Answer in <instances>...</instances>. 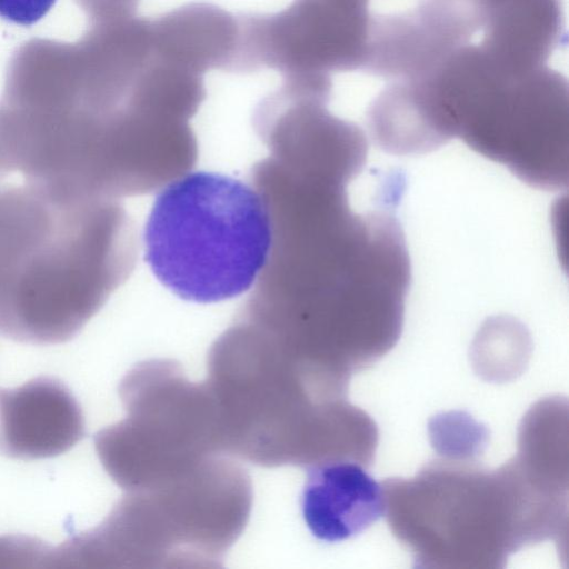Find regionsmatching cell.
<instances>
[{"label":"cell","instance_id":"13","mask_svg":"<svg viewBox=\"0 0 569 569\" xmlns=\"http://www.w3.org/2000/svg\"><path fill=\"white\" fill-rule=\"evenodd\" d=\"M140 0H74L89 24L122 20L136 16Z\"/></svg>","mask_w":569,"mask_h":569},{"label":"cell","instance_id":"4","mask_svg":"<svg viewBox=\"0 0 569 569\" xmlns=\"http://www.w3.org/2000/svg\"><path fill=\"white\" fill-rule=\"evenodd\" d=\"M206 385L223 449L264 467L348 459L363 447L370 417L312 385L290 360L231 325L213 342Z\"/></svg>","mask_w":569,"mask_h":569},{"label":"cell","instance_id":"10","mask_svg":"<svg viewBox=\"0 0 569 569\" xmlns=\"http://www.w3.org/2000/svg\"><path fill=\"white\" fill-rule=\"evenodd\" d=\"M86 435L82 409L57 378L0 388V455L21 460L67 452Z\"/></svg>","mask_w":569,"mask_h":569},{"label":"cell","instance_id":"14","mask_svg":"<svg viewBox=\"0 0 569 569\" xmlns=\"http://www.w3.org/2000/svg\"><path fill=\"white\" fill-rule=\"evenodd\" d=\"M57 0H0V18L23 27H30L52 9Z\"/></svg>","mask_w":569,"mask_h":569},{"label":"cell","instance_id":"3","mask_svg":"<svg viewBox=\"0 0 569 569\" xmlns=\"http://www.w3.org/2000/svg\"><path fill=\"white\" fill-rule=\"evenodd\" d=\"M381 485L387 522L417 567L502 568L522 547L567 532L568 493L518 457L495 470L437 459Z\"/></svg>","mask_w":569,"mask_h":569},{"label":"cell","instance_id":"5","mask_svg":"<svg viewBox=\"0 0 569 569\" xmlns=\"http://www.w3.org/2000/svg\"><path fill=\"white\" fill-rule=\"evenodd\" d=\"M569 102L566 78L547 66L510 74L473 56L446 68L430 86L427 107L442 147L460 139L546 191L569 181Z\"/></svg>","mask_w":569,"mask_h":569},{"label":"cell","instance_id":"11","mask_svg":"<svg viewBox=\"0 0 569 569\" xmlns=\"http://www.w3.org/2000/svg\"><path fill=\"white\" fill-rule=\"evenodd\" d=\"M300 506L305 522L319 540L355 537L385 515L382 485L360 463L333 461L306 469Z\"/></svg>","mask_w":569,"mask_h":569},{"label":"cell","instance_id":"9","mask_svg":"<svg viewBox=\"0 0 569 569\" xmlns=\"http://www.w3.org/2000/svg\"><path fill=\"white\" fill-rule=\"evenodd\" d=\"M236 73L262 68L283 79H331L363 70L370 0H293L269 14H240Z\"/></svg>","mask_w":569,"mask_h":569},{"label":"cell","instance_id":"8","mask_svg":"<svg viewBox=\"0 0 569 569\" xmlns=\"http://www.w3.org/2000/svg\"><path fill=\"white\" fill-rule=\"evenodd\" d=\"M119 396L124 419L93 440L104 470L124 491L161 485L226 455L208 387L188 380L174 361L137 363Z\"/></svg>","mask_w":569,"mask_h":569},{"label":"cell","instance_id":"7","mask_svg":"<svg viewBox=\"0 0 569 569\" xmlns=\"http://www.w3.org/2000/svg\"><path fill=\"white\" fill-rule=\"evenodd\" d=\"M251 503L246 470L218 455L179 478L126 491L99 526L74 537L76 558L82 567L219 566Z\"/></svg>","mask_w":569,"mask_h":569},{"label":"cell","instance_id":"2","mask_svg":"<svg viewBox=\"0 0 569 569\" xmlns=\"http://www.w3.org/2000/svg\"><path fill=\"white\" fill-rule=\"evenodd\" d=\"M139 244L119 200L0 158V335L73 339L130 277Z\"/></svg>","mask_w":569,"mask_h":569},{"label":"cell","instance_id":"1","mask_svg":"<svg viewBox=\"0 0 569 569\" xmlns=\"http://www.w3.org/2000/svg\"><path fill=\"white\" fill-rule=\"evenodd\" d=\"M250 179L271 244L237 318L293 359L350 380L402 332L411 264L395 211H355L353 179L332 169L266 157Z\"/></svg>","mask_w":569,"mask_h":569},{"label":"cell","instance_id":"6","mask_svg":"<svg viewBox=\"0 0 569 569\" xmlns=\"http://www.w3.org/2000/svg\"><path fill=\"white\" fill-rule=\"evenodd\" d=\"M271 244L266 204L251 183L209 171L161 188L143 231L144 259L179 298L212 303L248 291Z\"/></svg>","mask_w":569,"mask_h":569},{"label":"cell","instance_id":"12","mask_svg":"<svg viewBox=\"0 0 569 569\" xmlns=\"http://www.w3.org/2000/svg\"><path fill=\"white\" fill-rule=\"evenodd\" d=\"M152 51L197 73L234 72L239 18L209 2H190L150 20Z\"/></svg>","mask_w":569,"mask_h":569}]
</instances>
